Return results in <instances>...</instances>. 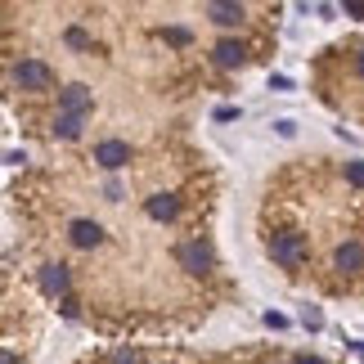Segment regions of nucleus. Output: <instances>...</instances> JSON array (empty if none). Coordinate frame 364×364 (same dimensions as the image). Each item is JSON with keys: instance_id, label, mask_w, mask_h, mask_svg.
<instances>
[{"instance_id": "10", "label": "nucleus", "mask_w": 364, "mask_h": 364, "mask_svg": "<svg viewBox=\"0 0 364 364\" xmlns=\"http://www.w3.org/2000/svg\"><path fill=\"white\" fill-rule=\"evenodd\" d=\"M68 46L86 50V46H90V32H86V27H68Z\"/></svg>"}, {"instance_id": "12", "label": "nucleus", "mask_w": 364, "mask_h": 364, "mask_svg": "<svg viewBox=\"0 0 364 364\" xmlns=\"http://www.w3.org/2000/svg\"><path fill=\"white\" fill-rule=\"evenodd\" d=\"M113 364H139V355H135V351H117V360H113Z\"/></svg>"}, {"instance_id": "2", "label": "nucleus", "mask_w": 364, "mask_h": 364, "mask_svg": "<svg viewBox=\"0 0 364 364\" xmlns=\"http://www.w3.org/2000/svg\"><path fill=\"white\" fill-rule=\"evenodd\" d=\"M95 162L108 166V171H117V166L131 162V144H126V139H104V144H95Z\"/></svg>"}, {"instance_id": "3", "label": "nucleus", "mask_w": 364, "mask_h": 364, "mask_svg": "<svg viewBox=\"0 0 364 364\" xmlns=\"http://www.w3.org/2000/svg\"><path fill=\"white\" fill-rule=\"evenodd\" d=\"M180 261L189 265V270H198V274H207L212 270V247H207V239H189V243H180Z\"/></svg>"}, {"instance_id": "6", "label": "nucleus", "mask_w": 364, "mask_h": 364, "mask_svg": "<svg viewBox=\"0 0 364 364\" xmlns=\"http://www.w3.org/2000/svg\"><path fill=\"white\" fill-rule=\"evenodd\" d=\"M212 23H220V27H234V23H243V9L239 5H207L203 9Z\"/></svg>"}, {"instance_id": "11", "label": "nucleus", "mask_w": 364, "mask_h": 364, "mask_svg": "<svg viewBox=\"0 0 364 364\" xmlns=\"http://www.w3.org/2000/svg\"><path fill=\"white\" fill-rule=\"evenodd\" d=\"M301 319H306V328H319V324H324V315H319L315 306H306V311H301Z\"/></svg>"}, {"instance_id": "4", "label": "nucleus", "mask_w": 364, "mask_h": 364, "mask_svg": "<svg viewBox=\"0 0 364 364\" xmlns=\"http://www.w3.org/2000/svg\"><path fill=\"white\" fill-rule=\"evenodd\" d=\"M90 104H95V100H90L86 86H68V90H59V108H63L68 117H86Z\"/></svg>"}, {"instance_id": "5", "label": "nucleus", "mask_w": 364, "mask_h": 364, "mask_svg": "<svg viewBox=\"0 0 364 364\" xmlns=\"http://www.w3.org/2000/svg\"><path fill=\"white\" fill-rule=\"evenodd\" d=\"M243 59H247L243 41H220V46H216V63H220V68H239Z\"/></svg>"}, {"instance_id": "13", "label": "nucleus", "mask_w": 364, "mask_h": 364, "mask_svg": "<svg viewBox=\"0 0 364 364\" xmlns=\"http://www.w3.org/2000/svg\"><path fill=\"white\" fill-rule=\"evenodd\" d=\"M346 14H351V18H364V5H360V0H351V5H346Z\"/></svg>"}, {"instance_id": "9", "label": "nucleus", "mask_w": 364, "mask_h": 364, "mask_svg": "<svg viewBox=\"0 0 364 364\" xmlns=\"http://www.w3.org/2000/svg\"><path fill=\"white\" fill-rule=\"evenodd\" d=\"M54 131H59L63 139H77V135H81V117H68V113H59V122H54Z\"/></svg>"}, {"instance_id": "15", "label": "nucleus", "mask_w": 364, "mask_h": 364, "mask_svg": "<svg viewBox=\"0 0 364 364\" xmlns=\"http://www.w3.org/2000/svg\"><path fill=\"white\" fill-rule=\"evenodd\" d=\"M355 68H360V73H364V50H360V54H355Z\"/></svg>"}, {"instance_id": "7", "label": "nucleus", "mask_w": 364, "mask_h": 364, "mask_svg": "<svg viewBox=\"0 0 364 364\" xmlns=\"http://www.w3.org/2000/svg\"><path fill=\"white\" fill-rule=\"evenodd\" d=\"M41 288H46V292H63L68 288V270H63V265H46V270H41Z\"/></svg>"}, {"instance_id": "8", "label": "nucleus", "mask_w": 364, "mask_h": 364, "mask_svg": "<svg viewBox=\"0 0 364 364\" xmlns=\"http://www.w3.org/2000/svg\"><path fill=\"white\" fill-rule=\"evenodd\" d=\"M149 216H153V220H171V216H176V198H166V193L149 198Z\"/></svg>"}, {"instance_id": "14", "label": "nucleus", "mask_w": 364, "mask_h": 364, "mask_svg": "<svg viewBox=\"0 0 364 364\" xmlns=\"http://www.w3.org/2000/svg\"><path fill=\"white\" fill-rule=\"evenodd\" d=\"M297 364H324V360H315V355H301V360H297Z\"/></svg>"}, {"instance_id": "1", "label": "nucleus", "mask_w": 364, "mask_h": 364, "mask_svg": "<svg viewBox=\"0 0 364 364\" xmlns=\"http://www.w3.org/2000/svg\"><path fill=\"white\" fill-rule=\"evenodd\" d=\"M14 81H18L23 90H50L54 73H50V63H41V59H18L14 63Z\"/></svg>"}]
</instances>
